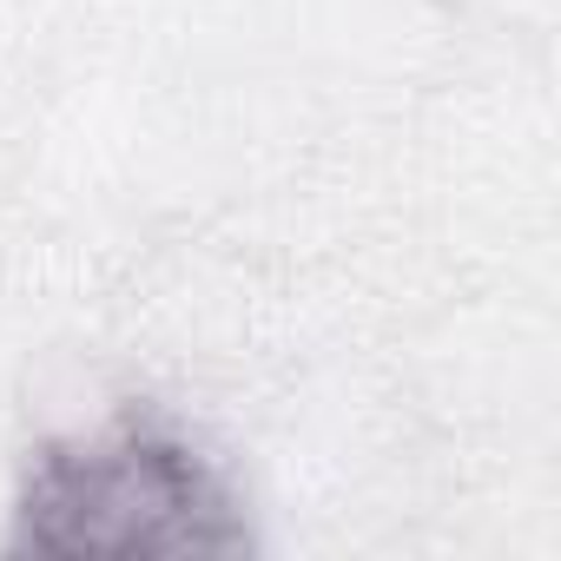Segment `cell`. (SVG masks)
I'll return each mask as SVG.
<instances>
[{
    "label": "cell",
    "instance_id": "cell-1",
    "mask_svg": "<svg viewBox=\"0 0 561 561\" xmlns=\"http://www.w3.org/2000/svg\"><path fill=\"white\" fill-rule=\"evenodd\" d=\"M8 554H106V561H179V554H251V508L225 462L172 416L126 403L100 430L47 436L27 449Z\"/></svg>",
    "mask_w": 561,
    "mask_h": 561
}]
</instances>
